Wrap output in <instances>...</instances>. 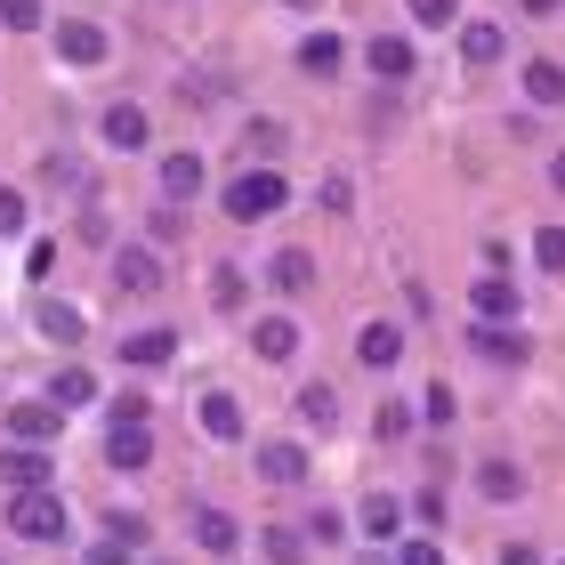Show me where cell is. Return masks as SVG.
I'll return each mask as SVG.
<instances>
[{"label":"cell","mask_w":565,"mask_h":565,"mask_svg":"<svg viewBox=\"0 0 565 565\" xmlns=\"http://www.w3.org/2000/svg\"><path fill=\"white\" fill-rule=\"evenodd\" d=\"M65 533H73V509L49 484L41 493H9V542H65Z\"/></svg>","instance_id":"6da1fadb"},{"label":"cell","mask_w":565,"mask_h":565,"mask_svg":"<svg viewBox=\"0 0 565 565\" xmlns=\"http://www.w3.org/2000/svg\"><path fill=\"white\" fill-rule=\"evenodd\" d=\"M282 202H291V186H282V170L275 162H259V170H243L235 186H226V218L235 226H259V218H275Z\"/></svg>","instance_id":"7a4b0ae2"},{"label":"cell","mask_w":565,"mask_h":565,"mask_svg":"<svg viewBox=\"0 0 565 565\" xmlns=\"http://www.w3.org/2000/svg\"><path fill=\"white\" fill-rule=\"evenodd\" d=\"M114 291H162V250H153V243H121L114 250Z\"/></svg>","instance_id":"3957f363"},{"label":"cell","mask_w":565,"mask_h":565,"mask_svg":"<svg viewBox=\"0 0 565 565\" xmlns=\"http://www.w3.org/2000/svg\"><path fill=\"white\" fill-rule=\"evenodd\" d=\"M49 477H57L49 469V445H0V484L9 493H41Z\"/></svg>","instance_id":"277c9868"},{"label":"cell","mask_w":565,"mask_h":565,"mask_svg":"<svg viewBox=\"0 0 565 565\" xmlns=\"http://www.w3.org/2000/svg\"><path fill=\"white\" fill-rule=\"evenodd\" d=\"M106 460H114L121 477H138L146 460H153V428H146V420H114V428H106Z\"/></svg>","instance_id":"5b68a950"},{"label":"cell","mask_w":565,"mask_h":565,"mask_svg":"<svg viewBox=\"0 0 565 565\" xmlns=\"http://www.w3.org/2000/svg\"><path fill=\"white\" fill-rule=\"evenodd\" d=\"M469 307H477V323H518L525 316V291L509 275H484L477 291H469Z\"/></svg>","instance_id":"8992f818"},{"label":"cell","mask_w":565,"mask_h":565,"mask_svg":"<svg viewBox=\"0 0 565 565\" xmlns=\"http://www.w3.org/2000/svg\"><path fill=\"white\" fill-rule=\"evenodd\" d=\"M469 348L484 355V364H525V355H533V340L518 323H469Z\"/></svg>","instance_id":"52a82bcc"},{"label":"cell","mask_w":565,"mask_h":565,"mask_svg":"<svg viewBox=\"0 0 565 565\" xmlns=\"http://www.w3.org/2000/svg\"><path fill=\"white\" fill-rule=\"evenodd\" d=\"M65 428V413L49 396H33V404H9V445H49V436Z\"/></svg>","instance_id":"ba28073f"},{"label":"cell","mask_w":565,"mask_h":565,"mask_svg":"<svg viewBox=\"0 0 565 565\" xmlns=\"http://www.w3.org/2000/svg\"><path fill=\"white\" fill-rule=\"evenodd\" d=\"M340 65H348V41L340 33H307L299 41V73H307V82H340Z\"/></svg>","instance_id":"9c48e42d"},{"label":"cell","mask_w":565,"mask_h":565,"mask_svg":"<svg viewBox=\"0 0 565 565\" xmlns=\"http://www.w3.org/2000/svg\"><path fill=\"white\" fill-rule=\"evenodd\" d=\"M259 477H267V484H307V445L267 436V445H259Z\"/></svg>","instance_id":"30bf717a"},{"label":"cell","mask_w":565,"mask_h":565,"mask_svg":"<svg viewBox=\"0 0 565 565\" xmlns=\"http://www.w3.org/2000/svg\"><path fill=\"white\" fill-rule=\"evenodd\" d=\"M33 323H41V340H57V348H82V331H89V316L73 299H41Z\"/></svg>","instance_id":"8fae6325"},{"label":"cell","mask_w":565,"mask_h":565,"mask_svg":"<svg viewBox=\"0 0 565 565\" xmlns=\"http://www.w3.org/2000/svg\"><path fill=\"white\" fill-rule=\"evenodd\" d=\"M202 186H211V162H202V153H162V194L170 202H194Z\"/></svg>","instance_id":"7c38bea8"},{"label":"cell","mask_w":565,"mask_h":565,"mask_svg":"<svg viewBox=\"0 0 565 565\" xmlns=\"http://www.w3.org/2000/svg\"><path fill=\"white\" fill-rule=\"evenodd\" d=\"M194 420H202V436H211V445H235V436H243V404L226 396V388H211V396L194 404Z\"/></svg>","instance_id":"4fadbf2b"},{"label":"cell","mask_w":565,"mask_h":565,"mask_svg":"<svg viewBox=\"0 0 565 565\" xmlns=\"http://www.w3.org/2000/svg\"><path fill=\"white\" fill-rule=\"evenodd\" d=\"M364 65L380 73V82H413V41H404V33H372Z\"/></svg>","instance_id":"5bb4252c"},{"label":"cell","mask_w":565,"mask_h":565,"mask_svg":"<svg viewBox=\"0 0 565 565\" xmlns=\"http://www.w3.org/2000/svg\"><path fill=\"white\" fill-rule=\"evenodd\" d=\"M250 348H259L267 364H291V355H299V323L291 316H259V323H250Z\"/></svg>","instance_id":"9a60e30c"},{"label":"cell","mask_w":565,"mask_h":565,"mask_svg":"<svg viewBox=\"0 0 565 565\" xmlns=\"http://www.w3.org/2000/svg\"><path fill=\"white\" fill-rule=\"evenodd\" d=\"M194 542L211 550V557H235L243 550V525L226 518V509H194Z\"/></svg>","instance_id":"2e32d148"},{"label":"cell","mask_w":565,"mask_h":565,"mask_svg":"<svg viewBox=\"0 0 565 565\" xmlns=\"http://www.w3.org/2000/svg\"><path fill=\"white\" fill-rule=\"evenodd\" d=\"M146 138H153L146 106H106V146H114V153H138Z\"/></svg>","instance_id":"e0dca14e"},{"label":"cell","mask_w":565,"mask_h":565,"mask_svg":"<svg viewBox=\"0 0 565 565\" xmlns=\"http://www.w3.org/2000/svg\"><path fill=\"white\" fill-rule=\"evenodd\" d=\"M57 57L65 65H106V33L97 24H57Z\"/></svg>","instance_id":"ac0fdd59"},{"label":"cell","mask_w":565,"mask_h":565,"mask_svg":"<svg viewBox=\"0 0 565 565\" xmlns=\"http://www.w3.org/2000/svg\"><path fill=\"white\" fill-rule=\"evenodd\" d=\"M170 355H178V331H162V323H153V331H130V340H121V364H170Z\"/></svg>","instance_id":"d6986e66"},{"label":"cell","mask_w":565,"mask_h":565,"mask_svg":"<svg viewBox=\"0 0 565 565\" xmlns=\"http://www.w3.org/2000/svg\"><path fill=\"white\" fill-rule=\"evenodd\" d=\"M355 355H364L372 372H388L396 355H404V331L396 323H364V331H355Z\"/></svg>","instance_id":"ffe728a7"},{"label":"cell","mask_w":565,"mask_h":565,"mask_svg":"<svg viewBox=\"0 0 565 565\" xmlns=\"http://www.w3.org/2000/svg\"><path fill=\"white\" fill-rule=\"evenodd\" d=\"M49 404H57V413H82V404H97V372L65 364L57 380H49Z\"/></svg>","instance_id":"44dd1931"},{"label":"cell","mask_w":565,"mask_h":565,"mask_svg":"<svg viewBox=\"0 0 565 565\" xmlns=\"http://www.w3.org/2000/svg\"><path fill=\"white\" fill-rule=\"evenodd\" d=\"M460 57H469V65H501L509 33H501V24H460Z\"/></svg>","instance_id":"7402d4cb"},{"label":"cell","mask_w":565,"mask_h":565,"mask_svg":"<svg viewBox=\"0 0 565 565\" xmlns=\"http://www.w3.org/2000/svg\"><path fill=\"white\" fill-rule=\"evenodd\" d=\"M267 282H275V291H307V282H316V259H307L299 243L275 250V259H267Z\"/></svg>","instance_id":"603a6c76"},{"label":"cell","mask_w":565,"mask_h":565,"mask_svg":"<svg viewBox=\"0 0 565 565\" xmlns=\"http://www.w3.org/2000/svg\"><path fill=\"white\" fill-rule=\"evenodd\" d=\"M477 493H484V501H518V493H525V469H518V460H484V469H477Z\"/></svg>","instance_id":"cb8c5ba5"},{"label":"cell","mask_w":565,"mask_h":565,"mask_svg":"<svg viewBox=\"0 0 565 565\" xmlns=\"http://www.w3.org/2000/svg\"><path fill=\"white\" fill-rule=\"evenodd\" d=\"M364 533H372V542H404V509H396V493H372V501H364Z\"/></svg>","instance_id":"d4e9b609"},{"label":"cell","mask_w":565,"mask_h":565,"mask_svg":"<svg viewBox=\"0 0 565 565\" xmlns=\"http://www.w3.org/2000/svg\"><path fill=\"white\" fill-rule=\"evenodd\" d=\"M525 97H533V106H565V65L533 57V65H525Z\"/></svg>","instance_id":"484cf974"},{"label":"cell","mask_w":565,"mask_h":565,"mask_svg":"<svg viewBox=\"0 0 565 565\" xmlns=\"http://www.w3.org/2000/svg\"><path fill=\"white\" fill-rule=\"evenodd\" d=\"M299 420L307 428H331V420H340V396H331V388H299Z\"/></svg>","instance_id":"4316f807"},{"label":"cell","mask_w":565,"mask_h":565,"mask_svg":"<svg viewBox=\"0 0 565 565\" xmlns=\"http://www.w3.org/2000/svg\"><path fill=\"white\" fill-rule=\"evenodd\" d=\"M533 267H542V275H565V226H542V235H533Z\"/></svg>","instance_id":"83f0119b"},{"label":"cell","mask_w":565,"mask_h":565,"mask_svg":"<svg viewBox=\"0 0 565 565\" xmlns=\"http://www.w3.org/2000/svg\"><path fill=\"white\" fill-rule=\"evenodd\" d=\"M259 542H267V557H275V565H299V557H307L291 525H267V533H259Z\"/></svg>","instance_id":"f1b7e54d"},{"label":"cell","mask_w":565,"mask_h":565,"mask_svg":"<svg viewBox=\"0 0 565 565\" xmlns=\"http://www.w3.org/2000/svg\"><path fill=\"white\" fill-rule=\"evenodd\" d=\"M243 146L259 153V162H267V153H282V121H250V130H243Z\"/></svg>","instance_id":"f546056e"},{"label":"cell","mask_w":565,"mask_h":565,"mask_svg":"<svg viewBox=\"0 0 565 565\" xmlns=\"http://www.w3.org/2000/svg\"><path fill=\"white\" fill-rule=\"evenodd\" d=\"M0 24H9V33H33V24H41V0H0Z\"/></svg>","instance_id":"4dcf8cb0"},{"label":"cell","mask_w":565,"mask_h":565,"mask_svg":"<svg viewBox=\"0 0 565 565\" xmlns=\"http://www.w3.org/2000/svg\"><path fill=\"white\" fill-rule=\"evenodd\" d=\"M146 235H153V243H178V235H186V218H178V202H162V211L146 218Z\"/></svg>","instance_id":"1f68e13d"},{"label":"cell","mask_w":565,"mask_h":565,"mask_svg":"<svg viewBox=\"0 0 565 565\" xmlns=\"http://www.w3.org/2000/svg\"><path fill=\"white\" fill-rule=\"evenodd\" d=\"M413 24H460V0H413Z\"/></svg>","instance_id":"d6a6232c"},{"label":"cell","mask_w":565,"mask_h":565,"mask_svg":"<svg viewBox=\"0 0 565 565\" xmlns=\"http://www.w3.org/2000/svg\"><path fill=\"white\" fill-rule=\"evenodd\" d=\"M211 299H218V307H243V275L218 267V275H211Z\"/></svg>","instance_id":"836d02e7"},{"label":"cell","mask_w":565,"mask_h":565,"mask_svg":"<svg viewBox=\"0 0 565 565\" xmlns=\"http://www.w3.org/2000/svg\"><path fill=\"white\" fill-rule=\"evenodd\" d=\"M307 533H316V542H340L348 518H340V509H316V518H307Z\"/></svg>","instance_id":"e575fe53"},{"label":"cell","mask_w":565,"mask_h":565,"mask_svg":"<svg viewBox=\"0 0 565 565\" xmlns=\"http://www.w3.org/2000/svg\"><path fill=\"white\" fill-rule=\"evenodd\" d=\"M396 565H445V550L436 542H396Z\"/></svg>","instance_id":"d590c367"},{"label":"cell","mask_w":565,"mask_h":565,"mask_svg":"<svg viewBox=\"0 0 565 565\" xmlns=\"http://www.w3.org/2000/svg\"><path fill=\"white\" fill-rule=\"evenodd\" d=\"M17 226H24V194L0 186V235H17Z\"/></svg>","instance_id":"8d00e7d4"},{"label":"cell","mask_w":565,"mask_h":565,"mask_svg":"<svg viewBox=\"0 0 565 565\" xmlns=\"http://www.w3.org/2000/svg\"><path fill=\"white\" fill-rule=\"evenodd\" d=\"M106 525H114V542H146V518H130V509H114Z\"/></svg>","instance_id":"74e56055"},{"label":"cell","mask_w":565,"mask_h":565,"mask_svg":"<svg viewBox=\"0 0 565 565\" xmlns=\"http://www.w3.org/2000/svg\"><path fill=\"white\" fill-rule=\"evenodd\" d=\"M89 565H130V550H121V542H97V550H89Z\"/></svg>","instance_id":"f35d334b"},{"label":"cell","mask_w":565,"mask_h":565,"mask_svg":"<svg viewBox=\"0 0 565 565\" xmlns=\"http://www.w3.org/2000/svg\"><path fill=\"white\" fill-rule=\"evenodd\" d=\"M501 565H542V550H533V542H509V550H501Z\"/></svg>","instance_id":"ab89813d"},{"label":"cell","mask_w":565,"mask_h":565,"mask_svg":"<svg viewBox=\"0 0 565 565\" xmlns=\"http://www.w3.org/2000/svg\"><path fill=\"white\" fill-rule=\"evenodd\" d=\"M518 9H525V17H550V9H557V0H518Z\"/></svg>","instance_id":"60d3db41"},{"label":"cell","mask_w":565,"mask_h":565,"mask_svg":"<svg viewBox=\"0 0 565 565\" xmlns=\"http://www.w3.org/2000/svg\"><path fill=\"white\" fill-rule=\"evenodd\" d=\"M550 186H557V194H565V153H557V162H550Z\"/></svg>","instance_id":"b9f144b4"},{"label":"cell","mask_w":565,"mask_h":565,"mask_svg":"<svg viewBox=\"0 0 565 565\" xmlns=\"http://www.w3.org/2000/svg\"><path fill=\"white\" fill-rule=\"evenodd\" d=\"M364 565H396V557H388V550H372V557H364Z\"/></svg>","instance_id":"7bdbcfd3"}]
</instances>
